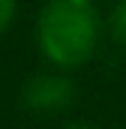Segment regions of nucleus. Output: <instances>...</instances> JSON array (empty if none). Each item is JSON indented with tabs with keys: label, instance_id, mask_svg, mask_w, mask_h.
Here are the masks:
<instances>
[{
	"label": "nucleus",
	"instance_id": "nucleus-1",
	"mask_svg": "<svg viewBox=\"0 0 126 129\" xmlns=\"http://www.w3.org/2000/svg\"><path fill=\"white\" fill-rule=\"evenodd\" d=\"M36 39L42 54L60 69L81 66L99 42V12L93 0H48L39 12Z\"/></svg>",
	"mask_w": 126,
	"mask_h": 129
},
{
	"label": "nucleus",
	"instance_id": "nucleus-4",
	"mask_svg": "<svg viewBox=\"0 0 126 129\" xmlns=\"http://www.w3.org/2000/svg\"><path fill=\"white\" fill-rule=\"evenodd\" d=\"M12 15H15V0H0V30L12 21Z\"/></svg>",
	"mask_w": 126,
	"mask_h": 129
},
{
	"label": "nucleus",
	"instance_id": "nucleus-2",
	"mask_svg": "<svg viewBox=\"0 0 126 129\" xmlns=\"http://www.w3.org/2000/svg\"><path fill=\"white\" fill-rule=\"evenodd\" d=\"M24 105L36 114H57L75 99V84L57 72H39L24 84Z\"/></svg>",
	"mask_w": 126,
	"mask_h": 129
},
{
	"label": "nucleus",
	"instance_id": "nucleus-5",
	"mask_svg": "<svg viewBox=\"0 0 126 129\" xmlns=\"http://www.w3.org/2000/svg\"><path fill=\"white\" fill-rule=\"evenodd\" d=\"M63 129H93V126H87V123H69V126H63Z\"/></svg>",
	"mask_w": 126,
	"mask_h": 129
},
{
	"label": "nucleus",
	"instance_id": "nucleus-3",
	"mask_svg": "<svg viewBox=\"0 0 126 129\" xmlns=\"http://www.w3.org/2000/svg\"><path fill=\"white\" fill-rule=\"evenodd\" d=\"M111 33L120 45H126V0H120L111 12Z\"/></svg>",
	"mask_w": 126,
	"mask_h": 129
}]
</instances>
